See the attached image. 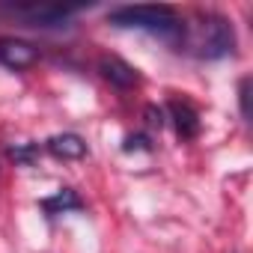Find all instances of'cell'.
I'll use <instances>...</instances> for the list:
<instances>
[{"instance_id":"cell-10","label":"cell","mask_w":253,"mask_h":253,"mask_svg":"<svg viewBox=\"0 0 253 253\" xmlns=\"http://www.w3.org/2000/svg\"><path fill=\"white\" fill-rule=\"evenodd\" d=\"M238 104H241V116L250 119V78H241L238 84Z\"/></svg>"},{"instance_id":"cell-5","label":"cell","mask_w":253,"mask_h":253,"mask_svg":"<svg viewBox=\"0 0 253 253\" xmlns=\"http://www.w3.org/2000/svg\"><path fill=\"white\" fill-rule=\"evenodd\" d=\"M98 72H101V78H104L107 84H113V86H119V89H131V86L140 81L137 69L128 66L125 60H119V57H104V60L98 63Z\"/></svg>"},{"instance_id":"cell-6","label":"cell","mask_w":253,"mask_h":253,"mask_svg":"<svg viewBox=\"0 0 253 253\" xmlns=\"http://www.w3.org/2000/svg\"><path fill=\"white\" fill-rule=\"evenodd\" d=\"M170 119H173V125H176V131H179L182 140H191V137L200 134V113H197V107L191 101L173 98L170 101Z\"/></svg>"},{"instance_id":"cell-1","label":"cell","mask_w":253,"mask_h":253,"mask_svg":"<svg viewBox=\"0 0 253 253\" xmlns=\"http://www.w3.org/2000/svg\"><path fill=\"white\" fill-rule=\"evenodd\" d=\"M200 60H220L235 51V30L223 15L206 12L191 24H182V45Z\"/></svg>"},{"instance_id":"cell-7","label":"cell","mask_w":253,"mask_h":253,"mask_svg":"<svg viewBox=\"0 0 253 253\" xmlns=\"http://www.w3.org/2000/svg\"><path fill=\"white\" fill-rule=\"evenodd\" d=\"M45 149L54 158H63V161H78V158L86 155V143L78 134H54V137H48Z\"/></svg>"},{"instance_id":"cell-2","label":"cell","mask_w":253,"mask_h":253,"mask_svg":"<svg viewBox=\"0 0 253 253\" xmlns=\"http://www.w3.org/2000/svg\"><path fill=\"white\" fill-rule=\"evenodd\" d=\"M107 21L119 30H143L149 36H158L161 42L179 48L182 45V18L170 6H116L110 9Z\"/></svg>"},{"instance_id":"cell-12","label":"cell","mask_w":253,"mask_h":253,"mask_svg":"<svg viewBox=\"0 0 253 253\" xmlns=\"http://www.w3.org/2000/svg\"><path fill=\"white\" fill-rule=\"evenodd\" d=\"M146 113H149V116H155V110H152V107H149V110H146ZM149 122H152V125H158V128H161V122H164V119H161V116H158V119H149Z\"/></svg>"},{"instance_id":"cell-11","label":"cell","mask_w":253,"mask_h":253,"mask_svg":"<svg viewBox=\"0 0 253 253\" xmlns=\"http://www.w3.org/2000/svg\"><path fill=\"white\" fill-rule=\"evenodd\" d=\"M143 143H146L143 137H128V140H125V152H131V149H146Z\"/></svg>"},{"instance_id":"cell-4","label":"cell","mask_w":253,"mask_h":253,"mask_svg":"<svg viewBox=\"0 0 253 253\" xmlns=\"http://www.w3.org/2000/svg\"><path fill=\"white\" fill-rule=\"evenodd\" d=\"M39 60V48L33 42L15 39V36H0V66L12 72H24Z\"/></svg>"},{"instance_id":"cell-9","label":"cell","mask_w":253,"mask_h":253,"mask_svg":"<svg viewBox=\"0 0 253 253\" xmlns=\"http://www.w3.org/2000/svg\"><path fill=\"white\" fill-rule=\"evenodd\" d=\"M36 155H39V146H36V143L12 146V149H9V158H12V161H18V164H24V167H30V164L36 161Z\"/></svg>"},{"instance_id":"cell-3","label":"cell","mask_w":253,"mask_h":253,"mask_svg":"<svg viewBox=\"0 0 253 253\" xmlns=\"http://www.w3.org/2000/svg\"><path fill=\"white\" fill-rule=\"evenodd\" d=\"M81 12V6H60V3H3L0 15H6L12 21H21L24 27H69V21Z\"/></svg>"},{"instance_id":"cell-8","label":"cell","mask_w":253,"mask_h":253,"mask_svg":"<svg viewBox=\"0 0 253 253\" xmlns=\"http://www.w3.org/2000/svg\"><path fill=\"white\" fill-rule=\"evenodd\" d=\"M42 206V211L48 214V217H54V214H66V211H78V209H84V203H81V197L72 191V188H60L54 197H48V200H42L39 203Z\"/></svg>"}]
</instances>
